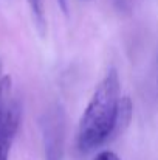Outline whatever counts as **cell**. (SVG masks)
<instances>
[{"mask_svg":"<svg viewBox=\"0 0 158 160\" xmlns=\"http://www.w3.org/2000/svg\"><path fill=\"white\" fill-rule=\"evenodd\" d=\"M119 76L112 67L96 86L78 126V149L84 154L99 148L115 134L119 110Z\"/></svg>","mask_w":158,"mask_h":160,"instance_id":"6da1fadb","label":"cell"},{"mask_svg":"<svg viewBox=\"0 0 158 160\" xmlns=\"http://www.w3.org/2000/svg\"><path fill=\"white\" fill-rule=\"evenodd\" d=\"M93 160H119V157L113 151H101Z\"/></svg>","mask_w":158,"mask_h":160,"instance_id":"5b68a950","label":"cell"},{"mask_svg":"<svg viewBox=\"0 0 158 160\" xmlns=\"http://www.w3.org/2000/svg\"><path fill=\"white\" fill-rule=\"evenodd\" d=\"M45 160H62L64 154V117L59 109H53L42 121Z\"/></svg>","mask_w":158,"mask_h":160,"instance_id":"3957f363","label":"cell"},{"mask_svg":"<svg viewBox=\"0 0 158 160\" xmlns=\"http://www.w3.org/2000/svg\"><path fill=\"white\" fill-rule=\"evenodd\" d=\"M30 2V8L34 17V23L37 27V30L41 31V34L45 33L47 28V20H45V6H44V0H28Z\"/></svg>","mask_w":158,"mask_h":160,"instance_id":"277c9868","label":"cell"},{"mask_svg":"<svg viewBox=\"0 0 158 160\" xmlns=\"http://www.w3.org/2000/svg\"><path fill=\"white\" fill-rule=\"evenodd\" d=\"M11 89V78H0V160H9V151L20 124V104L9 101L8 93Z\"/></svg>","mask_w":158,"mask_h":160,"instance_id":"7a4b0ae2","label":"cell"}]
</instances>
